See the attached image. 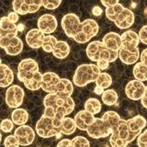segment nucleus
<instances>
[{"label":"nucleus","mask_w":147,"mask_h":147,"mask_svg":"<svg viewBox=\"0 0 147 147\" xmlns=\"http://www.w3.org/2000/svg\"><path fill=\"white\" fill-rule=\"evenodd\" d=\"M121 41L122 44L119 52V59L128 65L137 63L141 56L140 50L138 48L140 43L139 34L131 30H126L121 34Z\"/></svg>","instance_id":"obj_1"},{"label":"nucleus","mask_w":147,"mask_h":147,"mask_svg":"<svg viewBox=\"0 0 147 147\" xmlns=\"http://www.w3.org/2000/svg\"><path fill=\"white\" fill-rule=\"evenodd\" d=\"M63 118L64 117L61 115L49 117L42 114L35 125V131L41 138L56 137L57 139H59L63 135L61 125Z\"/></svg>","instance_id":"obj_2"},{"label":"nucleus","mask_w":147,"mask_h":147,"mask_svg":"<svg viewBox=\"0 0 147 147\" xmlns=\"http://www.w3.org/2000/svg\"><path fill=\"white\" fill-rule=\"evenodd\" d=\"M106 17L109 20L114 22L119 29L127 30L134 23V14L127 7H124L121 4H117L113 7L106 8Z\"/></svg>","instance_id":"obj_3"},{"label":"nucleus","mask_w":147,"mask_h":147,"mask_svg":"<svg viewBox=\"0 0 147 147\" xmlns=\"http://www.w3.org/2000/svg\"><path fill=\"white\" fill-rule=\"evenodd\" d=\"M86 53L88 59L96 63L98 61H107L110 63L119 58V53L108 49L100 40L90 42L86 49Z\"/></svg>","instance_id":"obj_4"},{"label":"nucleus","mask_w":147,"mask_h":147,"mask_svg":"<svg viewBox=\"0 0 147 147\" xmlns=\"http://www.w3.org/2000/svg\"><path fill=\"white\" fill-rule=\"evenodd\" d=\"M100 69L94 63L80 64L74 74L73 82L76 86L83 87L90 83L96 82L100 74Z\"/></svg>","instance_id":"obj_5"},{"label":"nucleus","mask_w":147,"mask_h":147,"mask_svg":"<svg viewBox=\"0 0 147 147\" xmlns=\"http://www.w3.org/2000/svg\"><path fill=\"white\" fill-rule=\"evenodd\" d=\"M61 25L67 37L74 39L78 43H86L82 34V22L76 14L69 13L64 15Z\"/></svg>","instance_id":"obj_6"},{"label":"nucleus","mask_w":147,"mask_h":147,"mask_svg":"<svg viewBox=\"0 0 147 147\" xmlns=\"http://www.w3.org/2000/svg\"><path fill=\"white\" fill-rule=\"evenodd\" d=\"M133 141L127 121L121 119L116 125L112 127V133L109 138L110 145L111 147H127Z\"/></svg>","instance_id":"obj_7"},{"label":"nucleus","mask_w":147,"mask_h":147,"mask_svg":"<svg viewBox=\"0 0 147 147\" xmlns=\"http://www.w3.org/2000/svg\"><path fill=\"white\" fill-rule=\"evenodd\" d=\"M43 105L45 107L53 108L57 113L66 117L67 115L71 114L75 109V101L72 96L67 98H61L54 93L48 94L43 99Z\"/></svg>","instance_id":"obj_8"},{"label":"nucleus","mask_w":147,"mask_h":147,"mask_svg":"<svg viewBox=\"0 0 147 147\" xmlns=\"http://www.w3.org/2000/svg\"><path fill=\"white\" fill-rule=\"evenodd\" d=\"M18 26L8 20L7 17H2L0 20V46L5 49L8 41L18 37Z\"/></svg>","instance_id":"obj_9"},{"label":"nucleus","mask_w":147,"mask_h":147,"mask_svg":"<svg viewBox=\"0 0 147 147\" xmlns=\"http://www.w3.org/2000/svg\"><path fill=\"white\" fill-rule=\"evenodd\" d=\"M86 133L93 139H100L111 135L112 129L111 126L102 118H96L92 125L87 129Z\"/></svg>","instance_id":"obj_10"},{"label":"nucleus","mask_w":147,"mask_h":147,"mask_svg":"<svg viewBox=\"0 0 147 147\" xmlns=\"http://www.w3.org/2000/svg\"><path fill=\"white\" fill-rule=\"evenodd\" d=\"M39 71V64L33 59L27 58L20 61L18 66V78L20 82H25Z\"/></svg>","instance_id":"obj_11"},{"label":"nucleus","mask_w":147,"mask_h":147,"mask_svg":"<svg viewBox=\"0 0 147 147\" xmlns=\"http://www.w3.org/2000/svg\"><path fill=\"white\" fill-rule=\"evenodd\" d=\"M42 7L40 0H14L12 3L13 10L18 15H27L37 12Z\"/></svg>","instance_id":"obj_12"},{"label":"nucleus","mask_w":147,"mask_h":147,"mask_svg":"<svg viewBox=\"0 0 147 147\" xmlns=\"http://www.w3.org/2000/svg\"><path fill=\"white\" fill-rule=\"evenodd\" d=\"M24 96L25 93L22 87L18 85H12L7 87L6 91V98H5L6 104L7 107L14 109L20 108L24 100Z\"/></svg>","instance_id":"obj_13"},{"label":"nucleus","mask_w":147,"mask_h":147,"mask_svg":"<svg viewBox=\"0 0 147 147\" xmlns=\"http://www.w3.org/2000/svg\"><path fill=\"white\" fill-rule=\"evenodd\" d=\"M14 135L17 137L20 146H29L35 140L36 131L29 125H22L16 129Z\"/></svg>","instance_id":"obj_14"},{"label":"nucleus","mask_w":147,"mask_h":147,"mask_svg":"<svg viewBox=\"0 0 147 147\" xmlns=\"http://www.w3.org/2000/svg\"><path fill=\"white\" fill-rule=\"evenodd\" d=\"M145 87L144 82L139 81L137 79H133L130 82H128V84L125 86V94L131 100H140L142 98V96L144 95Z\"/></svg>","instance_id":"obj_15"},{"label":"nucleus","mask_w":147,"mask_h":147,"mask_svg":"<svg viewBox=\"0 0 147 147\" xmlns=\"http://www.w3.org/2000/svg\"><path fill=\"white\" fill-rule=\"evenodd\" d=\"M37 25H38V29L42 31L44 34L50 35L56 30L58 22L56 18L52 14H44L39 18Z\"/></svg>","instance_id":"obj_16"},{"label":"nucleus","mask_w":147,"mask_h":147,"mask_svg":"<svg viewBox=\"0 0 147 147\" xmlns=\"http://www.w3.org/2000/svg\"><path fill=\"white\" fill-rule=\"evenodd\" d=\"M127 122L133 140L137 139V137L142 132L144 128L147 125V121L145 118L141 115H137L135 117L127 119Z\"/></svg>","instance_id":"obj_17"},{"label":"nucleus","mask_w":147,"mask_h":147,"mask_svg":"<svg viewBox=\"0 0 147 147\" xmlns=\"http://www.w3.org/2000/svg\"><path fill=\"white\" fill-rule=\"evenodd\" d=\"M95 119L96 118L94 117V115L89 113L88 111H86V110H81V111L77 112L75 118H74L77 126V129H79L80 131H86L87 129L90 127V125H92Z\"/></svg>","instance_id":"obj_18"},{"label":"nucleus","mask_w":147,"mask_h":147,"mask_svg":"<svg viewBox=\"0 0 147 147\" xmlns=\"http://www.w3.org/2000/svg\"><path fill=\"white\" fill-rule=\"evenodd\" d=\"M61 78L57 74L53 72H47L42 75V83H41V89L48 94L54 93L55 87L59 83Z\"/></svg>","instance_id":"obj_19"},{"label":"nucleus","mask_w":147,"mask_h":147,"mask_svg":"<svg viewBox=\"0 0 147 147\" xmlns=\"http://www.w3.org/2000/svg\"><path fill=\"white\" fill-rule=\"evenodd\" d=\"M45 34L39 29H32L26 34V42L32 49H39L42 47V42Z\"/></svg>","instance_id":"obj_20"},{"label":"nucleus","mask_w":147,"mask_h":147,"mask_svg":"<svg viewBox=\"0 0 147 147\" xmlns=\"http://www.w3.org/2000/svg\"><path fill=\"white\" fill-rule=\"evenodd\" d=\"M98 24L92 18H87L82 21V34L86 42H88L92 38L98 35Z\"/></svg>","instance_id":"obj_21"},{"label":"nucleus","mask_w":147,"mask_h":147,"mask_svg":"<svg viewBox=\"0 0 147 147\" xmlns=\"http://www.w3.org/2000/svg\"><path fill=\"white\" fill-rule=\"evenodd\" d=\"M102 42L108 49L119 53L122 44L121 35L118 34L117 32H109L103 37Z\"/></svg>","instance_id":"obj_22"},{"label":"nucleus","mask_w":147,"mask_h":147,"mask_svg":"<svg viewBox=\"0 0 147 147\" xmlns=\"http://www.w3.org/2000/svg\"><path fill=\"white\" fill-rule=\"evenodd\" d=\"M74 93V85L73 82L66 78H61L55 87L54 94L61 96V98H70Z\"/></svg>","instance_id":"obj_23"},{"label":"nucleus","mask_w":147,"mask_h":147,"mask_svg":"<svg viewBox=\"0 0 147 147\" xmlns=\"http://www.w3.org/2000/svg\"><path fill=\"white\" fill-rule=\"evenodd\" d=\"M14 81L13 71L7 64L1 63L0 64V86L9 87Z\"/></svg>","instance_id":"obj_24"},{"label":"nucleus","mask_w":147,"mask_h":147,"mask_svg":"<svg viewBox=\"0 0 147 147\" xmlns=\"http://www.w3.org/2000/svg\"><path fill=\"white\" fill-rule=\"evenodd\" d=\"M5 52L7 54L11 55V56H15V55L20 54L23 50V42L20 38L15 37L12 40L8 41V43L5 47Z\"/></svg>","instance_id":"obj_25"},{"label":"nucleus","mask_w":147,"mask_h":147,"mask_svg":"<svg viewBox=\"0 0 147 147\" xmlns=\"http://www.w3.org/2000/svg\"><path fill=\"white\" fill-rule=\"evenodd\" d=\"M29 113L26 109H21V108H18L15 109L11 113V119L14 122L15 125L18 126H22L25 125V124L29 121Z\"/></svg>","instance_id":"obj_26"},{"label":"nucleus","mask_w":147,"mask_h":147,"mask_svg":"<svg viewBox=\"0 0 147 147\" xmlns=\"http://www.w3.org/2000/svg\"><path fill=\"white\" fill-rule=\"evenodd\" d=\"M70 53V46L64 40H58L56 45L54 46L53 54L58 59L66 58Z\"/></svg>","instance_id":"obj_27"},{"label":"nucleus","mask_w":147,"mask_h":147,"mask_svg":"<svg viewBox=\"0 0 147 147\" xmlns=\"http://www.w3.org/2000/svg\"><path fill=\"white\" fill-rule=\"evenodd\" d=\"M41 83H42V74H40V72H37L30 79L23 82V84L29 90L35 91L41 88Z\"/></svg>","instance_id":"obj_28"},{"label":"nucleus","mask_w":147,"mask_h":147,"mask_svg":"<svg viewBox=\"0 0 147 147\" xmlns=\"http://www.w3.org/2000/svg\"><path fill=\"white\" fill-rule=\"evenodd\" d=\"M77 126L76 124L75 119L73 118L64 117L63 119L62 125H61V131L62 133L64 135H71L76 131Z\"/></svg>","instance_id":"obj_29"},{"label":"nucleus","mask_w":147,"mask_h":147,"mask_svg":"<svg viewBox=\"0 0 147 147\" xmlns=\"http://www.w3.org/2000/svg\"><path fill=\"white\" fill-rule=\"evenodd\" d=\"M132 73L135 79L142 82L147 81V64L142 62L135 63V65L133 66Z\"/></svg>","instance_id":"obj_30"},{"label":"nucleus","mask_w":147,"mask_h":147,"mask_svg":"<svg viewBox=\"0 0 147 147\" xmlns=\"http://www.w3.org/2000/svg\"><path fill=\"white\" fill-rule=\"evenodd\" d=\"M101 99H102L103 104L107 106H113L118 102L119 96L114 89H106L101 95Z\"/></svg>","instance_id":"obj_31"},{"label":"nucleus","mask_w":147,"mask_h":147,"mask_svg":"<svg viewBox=\"0 0 147 147\" xmlns=\"http://www.w3.org/2000/svg\"><path fill=\"white\" fill-rule=\"evenodd\" d=\"M102 108L100 101L96 98H88L85 103V110L88 111L91 114H98Z\"/></svg>","instance_id":"obj_32"},{"label":"nucleus","mask_w":147,"mask_h":147,"mask_svg":"<svg viewBox=\"0 0 147 147\" xmlns=\"http://www.w3.org/2000/svg\"><path fill=\"white\" fill-rule=\"evenodd\" d=\"M112 77L108 73H100L98 77L96 80V86L99 87L101 89H106L111 86Z\"/></svg>","instance_id":"obj_33"},{"label":"nucleus","mask_w":147,"mask_h":147,"mask_svg":"<svg viewBox=\"0 0 147 147\" xmlns=\"http://www.w3.org/2000/svg\"><path fill=\"white\" fill-rule=\"evenodd\" d=\"M58 42V40L56 39V37H54L53 35H47L45 36V38L43 40L42 42V50L46 53H53L54 46L56 45Z\"/></svg>","instance_id":"obj_34"},{"label":"nucleus","mask_w":147,"mask_h":147,"mask_svg":"<svg viewBox=\"0 0 147 147\" xmlns=\"http://www.w3.org/2000/svg\"><path fill=\"white\" fill-rule=\"evenodd\" d=\"M72 142L74 147H90V142L89 141L86 139L84 136H76L75 138H73Z\"/></svg>","instance_id":"obj_35"},{"label":"nucleus","mask_w":147,"mask_h":147,"mask_svg":"<svg viewBox=\"0 0 147 147\" xmlns=\"http://www.w3.org/2000/svg\"><path fill=\"white\" fill-rule=\"evenodd\" d=\"M4 146L5 147H20V144L18 140L15 135H8L5 138L4 140Z\"/></svg>","instance_id":"obj_36"},{"label":"nucleus","mask_w":147,"mask_h":147,"mask_svg":"<svg viewBox=\"0 0 147 147\" xmlns=\"http://www.w3.org/2000/svg\"><path fill=\"white\" fill-rule=\"evenodd\" d=\"M0 129L3 132H11L14 129V122L12 121V119H5L2 121L1 125H0Z\"/></svg>","instance_id":"obj_37"},{"label":"nucleus","mask_w":147,"mask_h":147,"mask_svg":"<svg viewBox=\"0 0 147 147\" xmlns=\"http://www.w3.org/2000/svg\"><path fill=\"white\" fill-rule=\"evenodd\" d=\"M61 4V0H44V1H42V7H44L46 9L53 10V9H56L57 7H59Z\"/></svg>","instance_id":"obj_38"},{"label":"nucleus","mask_w":147,"mask_h":147,"mask_svg":"<svg viewBox=\"0 0 147 147\" xmlns=\"http://www.w3.org/2000/svg\"><path fill=\"white\" fill-rule=\"evenodd\" d=\"M137 145L139 147H147V129L137 137Z\"/></svg>","instance_id":"obj_39"},{"label":"nucleus","mask_w":147,"mask_h":147,"mask_svg":"<svg viewBox=\"0 0 147 147\" xmlns=\"http://www.w3.org/2000/svg\"><path fill=\"white\" fill-rule=\"evenodd\" d=\"M139 38H140V41L142 43L147 45V24L140 30Z\"/></svg>","instance_id":"obj_40"},{"label":"nucleus","mask_w":147,"mask_h":147,"mask_svg":"<svg viewBox=\"0 0 147 147\" xmlns=\"http://www.w3.org/2000/svg\"><path fill=\"white\" fill-rule=\"evenodd\" d=\"M56 147H74L72 140L70 139H63L61 140L59 142Z\"/></svg>","instance_id":"obj_41"},{"label":"nucleus","mask_w":147,"mask_h":147,"mask_svg":"<svg viewBox=\"0 0 147 147\" xmlns=\"http://www.w3.org/2000/svg\"><path fill=\"white\" fill-rule=\"evenodd\" d=\"M7 18L12 23H14V24H17V22L18 21V18H20V15H18V14H17L15 11H12L10 13H8Z\"/></svg>","instance_id":"obj_42"},{"label":"nucleus","mask_w":147,"mask_h":147,"mask_svg":"<svg viewBox=\"0 0 147 147\" xmlns=\"http://www.w3.org/2000/svg\"><path fill=\"white\" fill-rule=\"evenodd\" d=\"M119 3V0H102V1H101V4H102L106 8L113 7V6H115V5H117Z\"/></svg>","instance_id":"obj_43"},{"label":"nucleus","mask_w":147,"mask_h":147,"mask_svg":"<svg viewBox=\"0 0 147 147\" xmlns=\"http://www.w3.org/2000/svg\"><path fill=\"white\" fill-rule=\"evenodd\" d=\"M109 65V63L107 62V61H98V63H96V66H98L100 69V71L108 69Z\"/></svg>","instance_id":"obj_44"},{"label":"nucleus","mask_w":147,"mask_h":147,"mask_svg":"<svg viewBox=\"0 0 147 147\" xmlns=\"http://www.w3.org/2000/svg\"><path fill=\"white\" fill-rule=\"evenodd\" d=\"M140 62H142V63H144L147 64V48L144 49V50L141 53Z\"/></svg>","instance_id":"obj_45"},{"label":"nucleus","mask_w":147,"mask_h":147,"mask_svg":"<svg viewBox=\"0 0 147 147\" xmlns=\"http://www.w3.org/2000/svg\"><path fill=\"white\" fill-rule=\"evenodd\" d=\"M102 12H103V10L101 9V7H93V9H92V13H93V15L94 16H100L101 14H102Z\"/></svg>","instance_id":"obj_46"},{"label":"nucleus","mask_w":147,"mask_h":147,"mask_svg":"<svg viewBox=\"0 0 147 147\" xmlns=\"http://www.w3.org/2000/svg\"><path fill=\"white\" fill-rule=\"evenodd\" d=\"M141 103H142V105L144 106L145 109H147V86L145 87L144 95V96H142V98L141 99Z\"/></svg>","instance_id":"obj_47"}]
</instances>
